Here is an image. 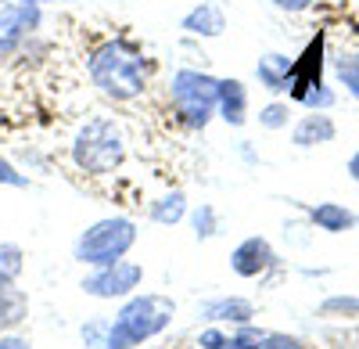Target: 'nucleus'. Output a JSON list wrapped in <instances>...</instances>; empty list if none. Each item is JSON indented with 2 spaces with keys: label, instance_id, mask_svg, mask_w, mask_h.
Returning <instances> with one entry per match:
<instances>
[{
  "label": "nucleus",
  "instance_id": "nucleus-19",
  "mask_svg": "<svg viewBox=\"0 0 359 349\" xmlns=\"http://www.w3.org/2000/svg\"><path fill=\"white\" fill-rule=\"evenodd\" d=\"M338 76H341V83L348 86V91L359 98V54L341 58V62H338Z\"/></svg>",
  "mask_w": 359,
  "mask_h": 349
},
{
  "label": "nucleus",
  "instance_id": "nucleus-17",
  "mask_svg": "<svg viewBox=\"0 0 359 349\" xmlns=\"http://www.w3.org/2000/svg\"><path fill=\"white\" fill-rule=\"evenodd\" d=\"M29 25H36V11L29 4H22L18 11H4V15H0V29H4V37H18L22 29H29Z\"/></svg>",
  "mask_w": 359,
  "mask_h": 349
},
{
  "label": "nucleus",
  "instance_id": "nucleus-25",
  "mask_svg": "<svg viewBox=\"0 0 359 349\" xmlns=\"http://www.w3.org/2000/svg\"><path fill=\"white\" fill-rule=\"evenodd\" d=\"M212 223H216V216H212V209H208V206H201V209L194 213V227H198V238H208V235H212Z\"/></svg>",
  "mask_w": 359,
  "mask_h": 349
},
{
  "label": "nucleus",
  "instance_id": "nucleus-11",
  "mask_svg": "<svg viewBox=\"0 0 359 349\" xmlns=\"http://www.w3.org/2000/svg\"><path fill=\"white\" fill-rule=\"evenodd\" d=\"M252 303L248 299H212L201 306L205 321H233V324H248L252 321Z\"/></svg>",
  "mask_w": 359,
  "mask_h": 349
},
{
  "label": "nucleus",
  "instance_id": "nucleus-31",
  "mask_svg": "<svg viewBox=\"0 0 359 349\" xmlns=\"http://www.w3.org/2000/svg\"><path fill=\"white\" fill-rule=\"evenodd\" d=\"M226 349H230V345H226Z\"/></svg>",
  "mask_w": 359,
  "mask_h": 349
},
{
  "label": "nucleus",
  "instance_id": "nucleus-6",
  "mask_svg": "<svg viewBox=\"0 0 359 349\" xmlns=\"http://www.w3.org/2000/svg\"><path fill=\"white\" fill-rule=\"evenodd\" d=\"M144 281V267L130 263V259H115L108 267H97V274H90L83 281V292L94 299H123L130 292H137Z\"/></svg>",
  "mask_w": 359,
  "mask_h": 349
},
{
  "label": "nucleus",
  "instance_id": "nucleus-12",
  "mask_svg": "<svg viewBox=\"0 0 359 349\" xmlns=\"http://www.w3.org/2000/svg\"><path fill=\"white\" fill-rule=\"evenodd\" d=\"M184 29L187 33H198V37H219L226 29V18H223V11L216 4H201V8H194L184 18Z\"/></svg>",
  "mask_w": 359,
  "mask_h": 349
},
{
  "label": "nucleus",
  "instance_id": "nucleus-9",
  "mask_svg": "<svg viewBox=\"0 0 359 349\" xmlns=\"http://www.w3.org/2000/svg\"><path fill=\"white\" fill-rule=\"evenodd\" d=\"M29 321V296L15 284V277H0V335H8Z\"/></svg>",
  "mask_w": 359,
  "mask_h": 349
},
{
  "label": "nucleus",
  "instance_id": "nucleus-20",
  "mask_svg": "<svg viewBox=\"0 0 359 349\" xmlns=\"http://www.w3.org/2000/svg\"><path fill=\"white\" fill-rule=\"evenodd\" d=\"M262 331H255V328H241L237 335H230V349H259L262 345Z\"/></svg>",
  "mask_w": 359,
  "mask_h": 349
},
{
  "label": "nucleus",
  "instance_id": "nucleus-2",
  "mask_svg": "<svg viewBox=\"0 0 359 349\" xmlns=\"http://www.w3.org/2000/svg\"><path fill=\"white\" fill-rule=\"evenodd\" d=\"M90 79L101 94L115 101H133L144 94V58L126 44L111 40L90 58Z\"/></svg>",
  "mask_w": 359,
  "mask_h": 349
},
{
  "label": "nucleus",
  "instance_id": "nucleus-23",
  "mask_svg": "<svg viewBox=\"0 0 359 349\" xmlns=\"http://www.w3.org/2000/svg\"><path fill=\"white\" fill-rule=\"evenodd\" d=\"M259 349H306V345L298 338H291V335H266Z\"/></svg>",
  "mask_w": 359,
  "mask_h": 349
},
{
  "label": "nucleus",
  "instance_id": "nucleus-16",
  "mask_svg": "<svg viewBox=\"0 0 359 349\" xmlns=\"http://www.w3.org/2000/svg\"><path fill=\"white\" fill-rule=\"evenodd\" d=\"M184 213H187V206H184V195L180 191L151 206V220H158V223H176V220H184Z\"/></svg>",
  "mask_w": 359,
  "mask_h": 349
},
{
  "label": "nucleus",
  "instance_id": "nucleus-26",
  "mask_svg": "<svg viewBox=\"0 0 359 349\" xmlns=\"http://www.w3.org/2000/svg\"><path fill=\"white\" fill-rule=\"evenodd\" d=\"M0 349H33V345L22 335H0Z\"/></svg>",
  "mask_w": 359,
  "mask_h": 349
},
{
  "label": "nucleus",
  "instance_id": "nucleus-18",
  "mask_svg": "<svg viewBox=\"0 0 359 349\" xmlns=\"http://www.w3.org/2000/svg\"><path fill=\"white\" fill-rule=\"evenodd\" d=\"M22 249L18 245H8L0 242V277H18L22 274Z\"/></svg>",
  "mask_w": 359,
  "mask_h": 349
},
{
  "label": "nucleus",
  "instance_id": "nucleus-10",
  "mask_svg": "<svg viewBox=\"0 0 359 349\" xmlns=\"http://www.w3.org/2000/svg\"><path fill=\"white\" fill-rule=\"evenodd\" d=\"M219 112L230 126H241L245 123V112H248V91L241 79H223L219 83Z\"/></svg>",
  "mask_w": 359,
  "mask_h": 349
},
{
  "label": "nucleus",
  "instance_id": "nucleus-7",
  "mask_svg": "<svg viewBox=\"0 0 359 349\" xmlns=\"http://www.w3.org/2000/svg\"><path fill=\"white\" fill-rule=\"evenodd\" d=\"M320 54H323V40L316 37L309 44V51L302 54V62H294L287 69V91H291V98L306 101L313 94V86H320Z\"/></svg>",
  "mask_w": 359,
  "mask_h": 349
},
{
  "label": "nucleus",
  "instance_id": "nucleus-5",
  "mask_svg": "<svg viewBox=\"0 0 359 349\" xmlns=\"http://www.w3.org/2000/svg\"><path fill=\"white\" fill-rule=\"evenodd\" d=\"M172 105L176 112L184 115L187 126H205L212 119V112L219 105V79L194 72V69H180L172 76Z\"/></svg>",
  "mask_w": 359,
  "mask_h": 349
},
{
  "label": "nucleus",
  "instance_id": "nucleus-13",
  "mask_svg": "<svg viewBox=\"0 0 359 349\" xmlns=\"http://www.w3.org/2000/svg\"><path fill=\"white\" fill-rule=\"evenodd\" d=\"M313 223L320 230H331V235H341V230L355 227V216L345 206H334V202H323V206L313 209Z\"/></svg>",
  "mask_w": 359,
  "mask_h": 349
},
{
  "label": "nucleus",
  "instance_id": "nucleus-8",
  "mask_svg": "<svg viewBox=\"0 0 359 349\" xmlns=\"http://www.w3.org/2000/svg\"><path fill=\"white\" fill-rule=\"evenodd\" d=\"M230 267H233V274H241V277H259L266 267H273V249H269L266 238H245L241 245L233 249Z\"/></svg>",
  "mask_w": 359,
  "mask_h": 349
},
{
  "label": "nucleus",
  "instance_id": "nucleus-21",
  "mask_svg": "<svg viewBox=\"0 0 359 349\" xmlns=\"http://www.w3.org/2000/svg\"><path fill=\"white\" fill-rule=\"evenodd\" d=\"M0 184H8V187H25V184H29V177H22V173H18L4 155H0Z\"/></svg>",
  "mask_w": 359,
  "mask_h": 349
},
{
  "label": "nucleus",
  "instance_id": "nucleus-22",
  "mask_svg": "<svg viewBox=\"0 0 359 349\" xmlns=\"http://www.w3.org/2000/svg\"><path fill=\"white\" fill-rule=\"evenodd\" d=\"M198 345H201V349H226L230 338H226L223 331H216V328H208V331L198 335Z\"/></svg>",
  "mask_w": 359,
  "mask_h": 349
},
{
  "label": "nucleus",
  "instance_id": "nucleus-24",
  "mask_svg": "<svg viewBox=\"0 0 359 349\" xmlns=\"http://www.w3.org/2000/svg\"><path fill=\"white\" fill-rule=\"evenodd\" d=\"M284 123H287V108H284V105H269V108L262 112V126L277 130V126H284Z\"/></svg>",
  "mask_w": 359,
  "mask_h": 349
},
{
  "label": "nucleus",
  "instance_id": "nucleus-1",
  "mask_svg": "<svg viewBox=\"0 0 359 349\" xmlns=\"http://www.w3.org/2000/svg\"><path fill=\"white\" fill-rule=\"evenodd\" d=\"M172 313H176V303L165 296H133L108 324L101 349H133L147 338H155L158 331L172 324Z\"/></svg>",
  "mask_w": 359,
  "mask_h": 349
},
{
  "label": "nucleus",
  "instance_id": "nucleus-14",
  "mask_svg": "<svg viewBox=\"0 0 359 349\" xmlns=\"http://www.w3.org/2000/svg\"><path fill=\"white\" fill-rule=\"evenodd\" d=\"M334 137V123L327 119V115H309V119H302V126L294 130V144H302V148H309V144H323Z\"/></svg>",
  "mask_w": 359,
  "mask_h": 349
},
{
  "label": "nucleus",
  "instance_id": "nucleus-28",
  "mask_svg": "<svg viewBox=\"0 0 359 349\" xmlns=\"http://www.w3.org/2000/svg\"><path fill=\"white\" fill-rule=\"evenodd\" d=\"M4 51H11V37H0V54Z\"/></svg>",
  "mask_w": 359,
  "mask_h": 349
},
{
  "label": "nucleus",
  "instance_id": "nucleus-27",
  "mask_svg": "<svg viewBox=\"0 0 359 349\" xmlns=\"http://www.w3.org/2000/svg\"><path fill=\"white\" fill-rule=\"evenodd\" d=\"M273 4H277V8H284V11H306V8L313 4V0H273Z\"/></svg>",
  "mask_w": 359,
  "mask_h": 349
},
{
  "label": "nucleus",
  "instance_id": "nucleus-29",
  "mask_svg": "<svg viewBox=\"0 0 359 349\" xmlns=\"http://www.w3.org/2000/svg\"><path fill=\"white\" fill-rule=\"evenodd\" d=\"M348 169H352V177H355V180H359V155H355V159H352V166H348Z\"/></svg>",
  "mask_w": 359,
  "mask_h": 349
},
{
  "label": "nucleus",
  "instance_id": "nucleus-3",
  "mask_svg": "<svg viewBox=\"0 0 359 349\" xmlns=\"http://www.w3.org/2000/svg\"><path fill=\"white\" fill-rule=\"evenodd\" d=\"M72 159L83 173H90V177H108V173H115L118 166L126 162V133L123 126H118L115 119H108V115H97V119H90L76 144H72Z\"/></svg>",
  "mask_w": 359,
  "mask_h": 349
},
{
  "label": "nucleus",
  "instance_id": "nucleus-15",
  "mask_svg": "<svg viewBox=\"0 0 359 349\" xmlns=\"http://www.w3.org/2000/svg\"><path fill=\"white\" fill-rule=\"evenodd\" d=\"M287 69H291L287 58H280V54H269L266 62L259 65V79L269 86V91H287Z\"/></svg>",
  "mask_w": 359,
  "mask_h": 349
},
{
  "label": "nucleus",
  "instance_id": "nucleus-30",
  "mask_svg": "<svg viewBox=\"0 0 359 349\" xmlns=\"http://www.w3.org/2000/svg\"><path fill=\"white\" fill-rule=\"evenodd\" d=\"M22 4H47V0H22Z\"/></svg>",
  "mask_w": 359,
  "mask_h": 349
},
{
  "label": "nucleus",
  "instance_id": "nucleus-4",
  "mask_svg": "<svg viewBox=\"0 0 359 349\" xmlns=\"http://www.w3.org/2000/svg\"><path fill=\"white\" fill-rule=\"evenodd\" d=\"M137 242V227L126 216H111L97 220L90 230H83L76 242V259L86 267H108L115 259H123Z\"/></svg>",
  "mask_w": 359,
  "mask_h": 349
}]
</instances>
